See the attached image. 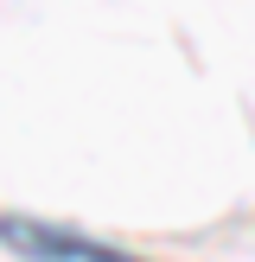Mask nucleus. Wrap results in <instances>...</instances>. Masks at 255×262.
<instances>
[{"label": "nucleus", "mask_w": 255, "mask_h": 262, "mask_svg": "<svg viewBox=\"0 0 255 262\" xmlns=\"http://www.w3.org/2000/svg\"><path fill=\"white\" fill-rule=\"evenodd\" d=\"M0 237H7V243H19V250H26V256H38V262H128V256L102 250V243H83V237H70V230H38V224H0Z\"/></svg>", "instance_id": "nucleus-1"}]
</instances>
